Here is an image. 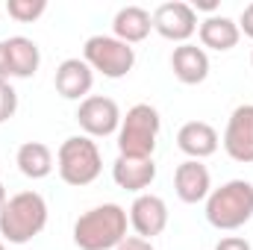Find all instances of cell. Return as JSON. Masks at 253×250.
<instances>
[{
	"label": "cell",
	"instance_id": "7a4b0ae2",
	"mask_svg": "<svg viewBox=\"0 0 253 250\" xmlns=\"http://www.w3.org/2000/svg\"><path fill=\"white\" fill-rule=\"evenodd\" d=\"M47 227V200L39 191H18L0 209V236L9 245H27Z\"/></svg>",
	"mask_w": 253,
	"mask_h": 250
},
{
	"label": "cell",
	"instance_id": "8992f818",
	"mask_svg": "<svg viewBox=\"0 0 253 250\" xmlns=\"http://www.w3.org/2000/svg\"><path fill=\"white\" fill-rule=\"evenodd\" d=\"M83 59L106 80H121L135 65V50L115 36H91L83 47Z\"/></svg>",
	"mask_w": 253,
	"mask_h": 250
},
{
	"label": "cell",
	"instance_id": "4316f807",
	"mask_svg": "<svg viewBox=\"0 0 253 250\" xmlns=\"http://www.w3.org/2000/svg\"><path fill=\"white\" fill-rule=\"evenodd\" d=\"M0 250H6V245H3V239H0Z\"/></svg>",
	"mask_w": 253,
	"mask_h": 250
},
{
	"label": "cell",
	"instance_id": "cb8c5ba5",
	"mask_svg": "<svg viewBox=\"0 0 253 250\" xmlns=\"http://www.w3.org/2000/svg\"><path fill=\"white\" fill-rule=\"evenodd\" d=\"M236 24H239V30H242L248 39H253V3H248V6L242 9V18H239Z\"/></svg>",
	"mask_w": 253,
	"mask_h": 250
},
{
	"label": "cell",
	"instance_id": "5bb4252c",
	"mask_svg": "<svg viewBox=\"0 0 253 250\" xmlns=\"http://www.w3.org/2000/svg\"><path fill=\"white\" fill-rule=\"evenodd\" d=\"M112 180L124 191L144 194V188H150V183L156 180V162L138 156H118L112 165Z\"/></svg>",
	"mask_w": 253,
	"mask_h": 250
},
{
	"label": "cell",
	"instance_id": "5b68a950",
	"mask_svg": "<svg viewBox=\"0 0 253 250\" xmlns=\"http://www.w3.org/2000/svg\"><path fill=\"white\" fill-rule=\"evenodd\" d=\"M159 129H162V118H159L156 106L135 103L132 109H126L121 126H118V156L153 159Z\"/></svg>",
	"mask_w": 253,
	"mask_h": 250
},
{
	"label": "cell",
	"instance_id": "d6986e66",
	"mask_svg": "<svg viewBox=\"0 0 253 250\" xmlns=\"http://www.w3.org/2000/svg\"><path fill=\"white\" fill-rule=\"evenodd\" d=\"M15 165L27 180H44L53 171V150L42 141H24L15 153Z\"/></svg>",
	"mask_w": 253,
	"mask_h": 250
},
{
	"label": "cell",
	"instance_id": "ba28073f",
	"mask_svg": "<svg viewBox=\"0 0 253 250\" xmlns=\"http://www.w3.org/2000/svg\"><path fill=\"white\" fill-rule=\"evenodd\" d=\"M197 27H200L197 12L186 0H168L162 6H156V12H153V30L168 42L189 44V39L197 33Z\"/></svg>",
	"mask_w": 253,
	"mask_h": 250
},
{
	"label": "cell",
	"instance_id": "30bf717a",
	"mask_svg": "<svg viewBox=\"0 0 253 250\" xmlns=\"http://www.w3.org/2000/svg\"><path fill=\"white\" fill-rule=\"evenodd\" d=\"M129 227L135 230V236L153 242L168 227V203L159 194H138L129 206Z\"/></svg>",
	"mask_w": 253,
	"mask_h": 250
},
{
	"label": "cell",
	"instance_id": "9c48e42d",
	"mask_svg": "<svg viewBox=\"0 0 253 250\" xmlns=\"http://www.w3.org/2000/svg\"><path fill=\"white\" fill-rule=\"evenodd\" d=\"M221 144L233 162L253 165V103H242L233 109Z\"/></svg>",
	"mask_w": 253,
	"mask_h": 250
},
{
	"label": "cell",
	"instance_id": "83f0119b",
	"mask_svg": "<svg viewBox=\"0 0 253 250\" xmlns=\"http://www.w3.org/2000/svg\"><path fill=\"white\" fill-rule=\"evenodd\" d=\"M251 65H253V53H251Z\"/></svg>",
	"mask_w": 253,
	"mask_h": 250
},
{
	"label": "cell",
	"instance_id": "7402d4cb",
	"mask_svg": "<svg viewBox=\"0 0 253 250\" xmlns=\"http://www.w3.org/2000/svg\"><path fill=\"white\" fill-rule=\"evenodd\" d=\"M215 250H253L251 242L248 239H242V236H227V239H221Z\"/></svg>",
	"mask_w": 253,
	"mask_h": 250
},
{
	"label": "cell",
	"instance_id": "ffe728a7",
	"mask_svg": "<svg viewBox=\"0 0 253 250\" xmlns=\"http://www.w3.org/2000/svg\"><path fill=\"white\" fill-rule=\"evenodd\" d=\"M6 12H9V18H15L21 24H33L47 12V0H9Z\"/></svg>",
	"mask_w": 253,
	"mask_h": 250
},
{
	"label": "cell",
	"instance_id": "4fadbf2b",
	"mask_svg": "<svg viewBox=\"0 0 253 250\" xmlns=\"http://www.w3.org/2000/svg\"><path fill=\"white\" fill-rule=\"evenodd\" d=\"M218 144H221L218 129L212 124H206V121H189V124L180 126V132H177V147L189 159H197V162H203L212 153H218Z\"/></svg>",
	"mask_w": 253,
	"mask_h": 250
},
{
	"label": "cell",
	"instance_id": "2e32d148",
	"mask_svg": "<svg viewBox=\"0 0 253 250\" xmlns=\"http://www.w3.org/2000/svg\"><path fill=\"white\" fill-rule=\"evenodd\" d=\"M197 36H200V44H203V47L218 50V53H227V50H233V47L239 44L242 30H239V24H236L233 18H227V15H209V18L200 21Z\"/></svg>",
	"mask_w": 253,
	"mask_h": 250
},
{
	"label": "cell",
	"instance_id": "6da1fadb",
	"mask_svg": "<svg viewBox=\"0 0 253 250\" xmlns=\"http://www.w3.org/2000/svg\"><path fill=\"white\" fill-rule=\"evenodd\" d=\"M126 224L129 215L124 206H94L74 221V245L80 250H115L126 239Z\"/></svg>",
	"mask_w": 253,
	"mask_h": 250
},
{
	"label": "cell",
	"instance_id": "52a82bcc",
	"mask_svg": "<svg viewBox=\"0 0 253 250\" xmlns=\"http://www.w3.org/2000/svg\"><path fill=\"white\" fill-rule=\"evenodd\" d=\"M121 118H124L121 106L106 94H88L77 106V124L83 129V135H88V138L115 135L118 126H121Z\"/></svg>",
	"mask_w": 253,
	"mask_h": 250
},
{
	"label": "cell",
	"instance_id": "3957f363",
	"mask_svg": "<svg viewBox=\"0 0 253 250\" xmlns=\"http://www.w3.org/2000/svg\"><path fill=\"white\" fill-rule=\"evenodd\" d=\"M253 218V183L230 180L221 188H212L206 197V221L215 230L233 233Z\"/></svg>",
	"mask_w": 253,
	"mask_h": 250
},
{
	"label": "cell",
	"instance_id": "9a60e30c",
	"mask_svg": "<svg viewBox=\"0 0 253 250\" xmlns=\"http://www.w3.org/2000/svg\"><path fill=\"white\" fill-rule=\"evenodd\" d=\"M171 71L183 85H200L209 77V56L197 44H180L171 53Z\"/></svg>",
	"mask_w": 253,
	"mask_h": 250
},
{
	"label": "cell",
	"instance_id": "ac0fdd59",
	"mask_svg": "<svg viewBox=\"0 0 253 250\" xmlns=\"http://www.w3.org/2000/svg\"><path fill=\"white\" fill-rule=\"evenodd\" d=\"M3 44H6V56H9V71H12V77H18V80L36 77V71H39V65H42V50H39V44H36L33 39H27V36H12V39H6Z\"/></svg>",
	"mask_w": 253,
	"mask_h": 250
},
{
	"label": "cell",
	"instance_id": "d4e9b609",
	"mask_svg": "<svg viewBox=\"0 0 253 250\" xmlns=\"http://www.w3.org/2000/svg\"><path fill=\"white\" fill-rule=\"evenodd\" d=\"M12 71H9V56H6V44L0 42V80H9Z\"/></svg>",
	"mask_w": 253,
	"mask_h": 250
},
{
	"label": "cell",
	"instance_id": "603a6c76",
	"mask_svg": "<svg viewBox=\"0 0 253 250\" xmlns=\"http://www.w3.org/2000/svg\"><path fill=\"white\" fill-rule=\"evenodd\" d=\"M115 250H156V248H153V242H147V239H141V236H126Z\"/></svg>",
	"mask_w": 253,
	"mask_h": 250
},
{
	"label": "cell",
	"instance_id": "277c9868",
	"mask_svg": "<svg viewBox=\"0 0 253 250\" xmlns=\"http://www.w3.org/2000/svg\"><path fill=\"white\" fill-rule=\"evenodd\" d=\"M56 168H59V177L62 183L74 188L91 186L100 171H103V156H100V147L94 138L88 135H71L59 144V153H56Z\"/></svg>",
	"mask_w": 253,
	"mask_h": 250
},
{
	"label": "cell",
	"instance_id": "7c38bea8",
	"mask_svg": "<svg viewBox=\"0 0 253 250\" xmlns=\"http://www.w3.org/2000/svg\"><path fill=\"white\" fill-rule=\"evenodd\" d=\"M53 85H56V91L62 94L65 100H85L91 85H94V71L85 65V59L71 56V59H65L56 68Z\"/></svg>",
	"mask_w": 253,
	"mask_h": 250
},
{
	"label": "cell",
	"instance_id": "484cf974",
	"mask_svg": "<svg viewBox=\"0 0 253 250\" xmlns=\"http://www.w3.org/2000/svg\"><path fill=\"white\" fill-rule=\"evenodd\" d=\"M6 200H9V197H6V188H3V183H0V209L6 206Z\"/></svg>",
	"mask_w": 253,
	"mask_h": 250
},
{
	"label": "cell",
	"instance_id": "8fae6325",
	"mask_svg": "<svg viewBox=\"0 0 253 250\" xmlns=\"http://www.w3.org/2000/svg\"><path fill=\"white\" fill-rule=\"evenodd\" d=\"M174 191L189 206L203 203L209 197V191H212V174H209V168L203 162H197V159L180 162L177 171H174Z\"/></svg>",
	"mask_w": 253,
	"mask_h": 250
},
{
	"label": "cell",
	"instance_id": "44dd1931",
	"mask_svg": "<svg viewBox=\"0 0 253 250\" xmlns=\"http://www.w3.org/2000/svg\"><path fill=\"white\" fill-rule=\"evenodd\" d=\"M18 112V91L9 85V80H0V124H6Z\"/></svg>",
	"mask_w": 253,
	"mask_h": 250
},
{
	"label": "cell",
	"instance_id": "e0dca14e",
	"mask_svg": "<svg viewBox=\"0 0 253 250\" xmlns=\"http://www.w3.org/2000/svg\"><path fill=\"white\" fill-rule=\"evenodd\" d=\"M150 30H153V15L144 6H124L112 18V36L121 39L129 47L138 44V42H144L150 36Z\"/></svg>",
	"mask_w": 253,
	"mask_h": 250
}]
</instances>
